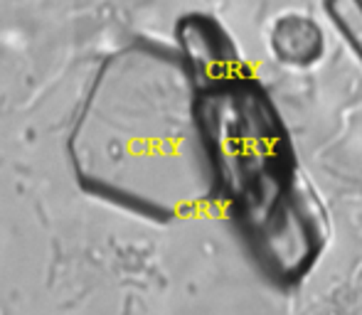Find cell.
Listing matches in <instances>:
<instances>
[{
    "instance_id": "cell-1",
    "label": "cell",
    "mask_w": 362,
    "mask_h": 315,
    "mask_svg": "<svg viewBox=\"0 0 362 315\" xmlns=\"http://www.w3.org/2000/svg\"><path fill=\"white\" fill-rule=\"evenodd\" d=\"M274 49L284 62H313L323 52V35L308 18H286L274 30Z\"/></svg>"
},
{
    "instance_id": "cell-2",
    "label": "cell",
    "mask_w": 362,
    "mask_h": 315,
    "mask_svg": "<svg viewBox=\"0 0 362 315\" xmlns=\"http://www.w3.org/2000/svg\"><path fill=\"white\" fill-rule=\"evenodd\" d=\"M325 13L362 62V0H325Z\"/></svg>"
}]
</instances>
